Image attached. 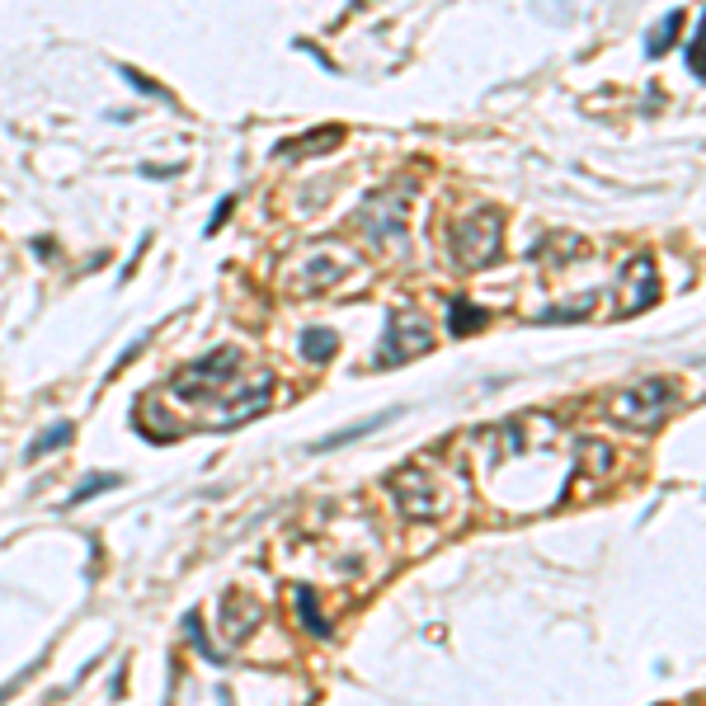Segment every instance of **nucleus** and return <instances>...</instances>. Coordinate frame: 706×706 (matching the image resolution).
<instances>
[{
	"label": "nucleus",
	"mask_w": 706,
	"mask_h": 706,
	"mask_svg": "<svg viewBox=\"0 0 706 706\" xmlns=\"http://www.w3.org/2000/svg\"><path fill=\"white\" fill-rule=\"evenodd\" d=\"M452 259L462 264L466 274H481L505 255V217L490 202H481L476 212H466L458 227H452Z\"/></svg>",
	"instance_id": "f257e3e1"
},
{
	"label": "nucleus",
	"mask_w": 706,
	"mask_h": 706,
	"mask_svg": "<svg viewBox=\"0 0 706 706\" xmlns=\"http://www.w3.org/2000/svg\"><path fill=\"white\" fill-rule=\"evenodd\" d=\"M410 180L405 184H391V188H372V194L358 202V212H354V222L358 231L368 235L372 245H391L396 250L405 241V212H410Z\"/></svg>",
	"instance_id": "f03ea898"
},
{
	"label": "nucleus",
	"mask_w": 706,
	"mask_h": 706,
	"mask_svg": "<svg viewBox=\"0 0 706 706\" xmlns=\"http://www.w3.org/2000/svg\"><path fill=\"white\" fill-rule=\"evenodd\" d=\"M433 349V329L424 321V311L415 306H391L386 311V329H382V349L372 363L377 368H405Z\"/></svg>",
	"instance_id": "7ed1b4c3"
},
{
	"label": "nucleus",
	"mask_w": 706,
	"mask_h": 706,
	"mask_svg": "<svg viewBox=\"0 0 706 706\" xmlns=\"http://www.w3.org/2000/svg\"><path fill=\"white\" fill-rule=\"evenodd\" d=\"M235 368H241V354H235V344H222V349L202 354L198 363H184L175 377H170V396H180V401L217 396V391L231 382Z\"/></svg>",
	"instance_id": "20e7f679"
},
{
	"label": "nucleus",
	"mask_w": 706,
	"mask_h": 706,
	"mask_svg": "<svg viewBox=\"0 0 706 706\" xmlns=\"http://www.w3.org/2000/svg\"><path fill=\"white\" fill-rule=\"evenodd\" d=\"M673 401H679V391H673V382H664V377H655V382H636V386H622L617 396H612V415H617L622 424H632V429H650V424H659Z\"/></svg>",
	"instance_id": "39448f33"
},
{
	"label": "nucleus",
	"mask_w": 706,
	"mask_h": 706,
	"mask_svg": "<svg viewBox=\"0 0 706 706\" xmlns=\"http://www.w3.org/2000/svg\"><path fill=\"white\" fill-rule=\"evenodd\" d=\"M391 499H396L401 518H410V523H433V518H443V499H438V485L424 476V466H401L391 471Z\"/></svg>",
	"instance_id": "423d86ee"
},
{
	"label": "nucleus",
	"mask_w": 706,
	"mask_h": 706,
	"mask_svg": "<svg viewBox=\"0 0 706 706\" xmlns=\"http://www.w3.org/2000/svg\"><path fill=\"white\" fill-rule=\"evenodd\" d=\"M659 302V274L650 255H632L617 274V316H640Z\"/></svg>",
	"instance_id": "0eeeda50"
},
{
	"label": "nucleus",
	"mask_w": 706,
	"mask_h": 706,
	"mask_svg": "<svg viewBox=\"0 0 706 706\" xmlns=\"http://www.w3.org/2000/svg\"><path fill=\"white\" fill-rule=\"evenodd\" d=\"M269 401H274V377H255V382H245L241 396H231L222 410H217L212 429H235V424H245V419L269 410Z\"/></svg>",
	"instance_id": "6e6552de"
},
{
	"label": "nucleus",
	"mask_w": 706,
	"mask_h": 706,
	"mask_svg": "<svg viewBox=\"0 0 706 706\" xmlns=\"http://www.w3.org/2000/svg\"><path fill=\"white\" fill-rule=\"evenodd\" d=\"M349 269H354V255H344V250L325 245V250H316V255L302 264V288L306 292H329Z\"/></svg>",
	"instance_id": "1a4fd4ad"
},
{
	"label": "nucleus",
	"mask_w": 706,
	"mask_h": 706,
	"mask_svg": "<svg viewBox=\"0 0 706 706\" xmlns=\"http://www.w3.org/2000/svg\"><path fill=\"white\" fill-rule=\"evenodd\" d=\"M344 141V128H321V132H302V137H288L278 141L274 155H282V161H302V155H321V151H335Z\"/></svg>",
	"instance_id": "9d476101"
},
{
	"label": "nucleus",
	"mask_w": 706,
	"mask_h": 706,
	"mask_svg": "<svg viewBox=\"0 0 706 706\" xmlns=\"http://www.w3.org/2000/svg\"><path fill=\"white\" fill-rule=\"evenodd\" d=\"M391 419H401V405H396V410H386V415H372V419H363V424H349V429L325 433L321 443H311V452H335V448H344V443H358V438H368V433H377V429H386Z\"/></svg>",
	"instance_id": "9b49d317"
},
{
	"label": "nucleus",
	"mask_w": 706,
	"mask_h": 706,
	"mask_svg": "<svg viewBox=\"0 0 706 706\" xmlns=\"http://www.w3.org/2000/svg\"><path fill=\"white\" fill-rule=\"evenodd\" d=\"M485 325H490V311L476 306L471 297H452V302H448V329H452L458 339L476 335V329H485Z\"/></svg>",
	"instance_id": "f8f14e48"
},
{
	"label": "nucleus",
	"mask_w": 706,
	"mask_h": 706,
	"mask_svg": "<svg viewBox=\"0 0 706 706\" xmlns=\"http://www.w3.org/2000/svg\"><path fill=\"white\" fill-rule=\"evenodd\" d=\"M71 438H76V424H71V419H57L53 429H43V433H34V438H28V448H24V462H43L47 452L67 448Z\"/></svg>",
	"instance_id": "ddd939ff"
},
{
	"label": "nucleus",
	"mask_w": 706,
	"mask_h": 706,
	"mask_svg": "<svg viewBox=\"0 0 706 706\" xmlns=\"http://www.w3.org/2000/svg\"><path fill=\"white\" fill-rule=\"evenodd\" d=\"M603 302V292H585L579 302H560V306H546V311H537V325H565V321H589L593 316V306Z\"/></svg>",
	"instance_id": "4468645a"
},
{
	"label": "nucleus",
	"mask_w": 706,
	"mask_h": 706,
	"mask_svg": "<svg viewBox=\"0 0 706 706\" xmlns=\"http://www.w3.org/2000/svg\"><path fill=\"white\" fill-rule=\"evenodd\" d=\"M292 603H297V617H302V626L316 640L329 636V622H325V612H321V599H316V589H306V585H292Z\"/></svg>",
	"instance_id": "2eb2a0df"
},
{
	"label": "nucleus",
	"mask_w": 706,
	"mask_h": 706,
	"mask_svg": "<svg viewBox=\"0 0 706 706\" xmlns=\"http://www.w3.org/2000/svg\"><path fill=\"white\" fill-rule=\"evenodd\" d=\"M339 354V335L329 325H311V329H302V358L306 363H329V358Z\"/></svg>",
	"instance_id": "dca6fc26"
},
{
	"label": "nucleus",
	"mask_w": 706,
	"mask_h": 706,
	"mask_svg": "<svg viewBox=\"0 0 706 706\" xmlns=\"http://www.w3.org/2000/svg\"><path fill=\"white\" fill-rule=\"evenodd\" d=\"M683 20H687V10H669L664 20H659V24L650 28V38H646V53H650V57H664L669 47H673V38H679Z\"/></svg>",
	"instance_id": "f3484780"
},
{
	"label": "nucleus",
	"mask_w": 706,
	"mask_h": 706,
	"mask_svg": "<svg viewBox=\"0 0 706 706\" xmlns=\"http://www.w3.org/2000/svg\"><path fill=\"white\" fill-rule=\"evenodd\" d=\"M180 632H184V640H188V646H194L202 659H212V664H227V655L212 646L208 632H202V617H198V612H184V617H180Z\"/></svg>",
	"instance_id": "a211bd4d"
},
{
	"label": "nucleus",
	"mask_w": 706,
	"mask_h": 706,
	"mask_svg": "<svg viewBox=\"0 0 706 706\" xmlns=\"http://www.w3.org/2000/svg\"><path fill=\"white\" fill-rule=\"evenodd\" d=\"M118 485V476L114 471H100V476H85L81 485H76V495L67 499V509H76V505H85V499H94V495H104V490H114Z\"/></svg>",
	"instance_id": "6ab92c4d"
},
{
	"label": "nucleus",
	"mask_w": 706,
	"mask_h": 706,
	"mask_svg": "<svg viewBox=\"0 0 706 706\" xmlns=\"http://www.w3.org/2000/svg\"><path fill=\"white\" fill-rule=\"evenodd\" d=\"M702 43H706V20H697V28H693V43L683 47V57H687V76L693 81H706V61H702Z\"/></svg>",
	"instance_id": "aec40b11"
},
{
	"label": "nucleus",
	"mask_w": 706,
	"mask_h": 706,
	"mask_svg": "<svg viewBox=\"0 0 706 706\" xmlns=\"http://www.w3.org/2000/svg\"><path fill=\"white\" fill-rule=\"evenodd\" d=\"M118 76H123V81H128V85H132L137 94H151V100H165V90H161V85H155V81H151V76H141L137 67H118Z\"/></svg>",
	"instance_id": "412c9836"
},
{
	"label": "nucleus",
	"mask_w": 706,
	"mask_h": 706,
	"mask_svg": "<svg viewBox=\"0 0 706 706\" xmlns=\"http://www.w3.org/2000/svg\"><path fill=\"white\" fill-rule=\"evenodd\" d=\"M231 212H235V194H227V198H222V202H217V208H212V217H208V231H202V235H217V231H222Z\"/></svg>",
	"instance_id": "4be33fe9"
},
{
	"label": "nucleus",
	"mask_w": 706,
	"mask_h": 706,
	"mask_svg": "<svg viewBox=\"0 0 706 706\" xmlns=\"http://www.w3.org/2000/svg\"><path fill=\"white\" fill-rule=\"evenodd\" d=\"M147 344H151V335H141V339H132V349H123V354L114 358V368H108V377H118V372L128 368V363H132V358H137L141 349H147Z\"/></svg>",
	"instance_id": "5701e85b"
},
{
	"label": "nucleus",
	"mask_w": 706,
	"mask_h": 706,
	"mask_svg": "<svg viewBox=\"0 0 706 706\" xmlns=\"http://www.w3.org/2000/svg\"><path fill=\"white\" fill-rule=\"evenodd\" d=\"M34 669H38V659H34V664H28V669L20 673V679H10V683H0V702H10V697H14V687H20V683H24V679H28V673H34Z\"/></svg>",
	"instance_id": "b1692460"
},
{
	"label": "nucleus",
	"mask_w": 706,
	"mask_h": 706,
	"mask_svg": "<svg viewBox=\"0 0 706 706\" xmlns=\"http://www.w3.org/2000/svg\"><path fill=\"white\" fill-rule=\"evenodd\" d=\"M141 175H147V180H175L180 165H165V170L161 165H141Z\"/></svg>",
	"instance_id": "393cba45"
},
{
	"label": "nucleus",
	"mask_w": 706,
	"mask_h": 706,
	"mask_svg": "<svg viewBox=\"0 0 706 706\" xmlns=\"http://www.w3.org/2000/svg\"><path fill=\"white\" fill-rule=\"evenodd\" d=\"M34 255H38V259H53L57 245H53V241H34Z\"/></svg>",
	"instance_id": "a878e982"
}]
</instances>
